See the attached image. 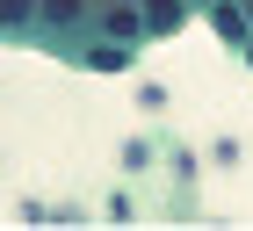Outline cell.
I'll return each instance as SVG.
<instances>
[{
    "mask_svg": "<svg viewBox=\"0 0 253 231\" xmlns=\"http://www.w3.org/2000/svg\"><path fill=\"white\" fill-rule=\"evenodd\" d=\"M87 15H94V0H37V37L58 51L65 37H80V29H87Z\"/></svg>",
    "mask_w": 253,
    "mask_h": 231,
    "instance_id": "obj_1",
    "label": "cell"
},
{
    "mask_svg": "<svg viewBox=\"0 0 253 231\" xmlns=\"http://www.w3.org/2000/svg\"><path fill=\"white\" fill-rule=\"evenodd\" d=\"M87 29H94V37H109V43H145V22H137V0H109V7H94V15H87Z\"/></svg>",
    "mask_w": 253,
    "mask_h": 231,
    "instance_id": "obj_2",
    "label": "cell"
},
{
    "mask_svg": "<svg viewBox=\"0 0 253 231\" xmlns=\"http://www.w3.org/2000/svg\"><path fill=\"white\" fill-rule=\"evenodd\" d=\"M181 7H188V0H137L145 37H167V29H181Z\"/></svg>",
    "mask_w": 253,
    "mask_h": 231,
    "instance_id": "obj_3",
    "label": "cell"
},
{
    "mask_svg": "<svg viewBox=\"0 0 253 231\" xmlns=\"http://www.w3.org/2000/svg\"><path fill=\"white\" fill-rule=\"evenodd\" d=\"M87 65H101V73H123V65H130V43H109V37H87Z\"/></svg>",
    "mask_w": 253,
    "mask_h": 231,
    "instance_id": "obj_4",
    "label": "cell"
},
{
    "mask_svg": "<svg viewBox=\"0 0 253 231\" xmlns=\"http://www.w3.org/2000/svg\"><path fill=\"white\" fill-rule=\"evenodd\" d=\"M0 29H37V0H0Z\"/></svg>",
    "mask_w": 253,
    "mask_h": 231,
    "instance_id": "obj_5",
    "label": "cell"
},
{
    "mask_svg": "<svg viewBox=\"0 0 253 231\" xmlns=\"http://www.w3.org/2000/svg\"><path fill=\"white\" fill-rule=\"evenodd\" d=\"M217 29H224V37H232V43H246V15H239L232 0H217Z\"/></svg>",
    "mask_w": 253,
    "mask_h": 231,
    "instance_id": "obj_6",
    "label": "cell"
},
{
    "mask_svg": "<svg viewBox=\"0 0 253 231\" xmlns=\"http://www.w3.org/2000/svg\"><path fill=\"white\" fill-rule=\"evenodd\" d=\"M246 29H253V0H246Z\"/></svg>",
    "mask_w": 253,
    "mask_h": 231,
    "instance_id": "obj_7",
    "label": "cell"
}]
</instances>
